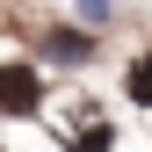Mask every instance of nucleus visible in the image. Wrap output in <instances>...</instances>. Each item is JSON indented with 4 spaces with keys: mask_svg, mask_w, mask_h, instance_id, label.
<instances>
[{
    "mask_svg": "<svg viewBox=\"0 0 152 152\" xmlns=\"http://www.w3.org/2000/svg\"><path fill=\"white\" fill-rule=\"evenodd\" d=\"M29 109H44V72L0 65V116H29Z\"/></svg>",
    "mask_w": 152,
    "mask_h": 152,
    "instance_id": "f257e3e1",
    "label": "nucleus"
},
{
    "mask_svg": "<svg viewBox=\"0 0 152 152\" xmlns=\"http://www.w3.org/2000/svg\"><path fill=\"white\" fill-rule=\"evenodd\" d=\"M65 145H72V152H109V145H116V130H109L102 116H87L80 130H65Z\"/></svg>",
    "mask_w": 152,
    "mask_h": 152,
    "instance_id": "f03ea898",
    "label": "nucleus"
},
{
    "mask_svg": "<svg viewBox=\"0 0 152 152\" xmlns=\"http://www.w3.org/2000/svg\"><path fill=\"white\" fill-rule=\"evenodd\" d=\"M123 94H130L138 109H152V58H138V65H130V80H123Z\"/></svg>",
    "mask_w": 152,
    "mask_h": 152,
    "instance_id": "7ed1b4c3",
    "label": "nucleus"
},
{
    "mask_svg": "<svg viewBox=\"0 0 152 152\" xmlns=\"http://www.w3.org/2000/svg\"><path fill=\"white\" fill-rule=\"evenodd\" d=\"M44 44H51V58H87V51H94L87 36H72V29H51Z\"/></svg>",
    "mask_w": 152,
    "mask_h": 152,
    "instance_id": "20e7f679",
    "label": "nucleus"
},
{
    "mask_svg": "<svg viewBox=\"0 0 152 152\" xmlns=\"http://www.w3.org/2000/svg\"><path fill=\"white\" fill-rule=\"evenodd\" d=\"M87 7V22H109V7H116V0H80Z\"/></svg>",
    "mask_w": 152,
    "mask_h": 152,
    "instance_id": "39448f33",
    "label": "nucleus"
}]
</instances>
